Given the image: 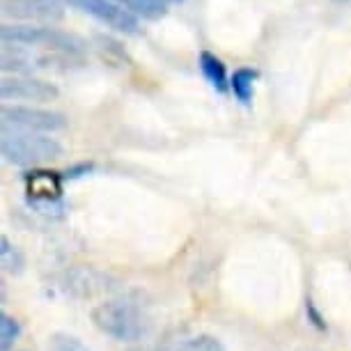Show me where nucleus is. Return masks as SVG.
Listing matches in <instances>:
<instances>
[{"label":"nucleus","instance_id":"f257e3e1","mask_svg":"<svg viewBox=\"0 0 351 351\" xmlns=\"http://www.w3.org/2000/svg\"><path fill=\"white\" fill-rule=\"evenodd\" d=\"M0 154L5 163L19 165V168H37V165L58 161L62 156V145L56 138L37 134V131L3 127Z\"/></svg>","mask_w":351,"mask_h":351},{"label":"nucleus","instance_id":"f03ea898","mask_svg":"<svg viewBox=\"0 0 351 351\" xmlns=\"http://www.w3.org/2000/svg\"><path fill=\"white\" fill-rule=\"evenodd\" d=\"M92 324L104 335L120 342H136L147 333L149 322L145 310L131 299H110L92 308Z\"/></svg>","mask_w":351,"mask_h":351},{"label":"nucleus","instance_id":"7ed1b4c3","mask_svg":"<svg viewBox=\"0 0 351 351\" xmlns=\"http://www.w3.org/2000/svg\"><path fill=\"white\" fill-rule=\"evenodd\" d=\"M0 39L3 44H19V46H42L46 51L71 53V56H83L85 42L81 37L69 35L58 28H46V25H8L0 28Z\"/></svg>","mask_w":351,"mask_h":351},{"label":"nucleus","instance_id":"20e7f679","mask_svg":"<svg viewBox=\"0 0 351 351\" xmlns=\"http://www.w3.org/2000/svg\"><path fill=\"white\" fill-rule=\"evenodd\" d=\"M25 193H28V204L42 214H56L62 211V184L64 175L49 170H35L25 172Z\"/></svg>","mask_w":351,"mask_h":351},{"label":"nucleus","instance_id":"39448f33","mask_svg":"<svg viewBox=\"0 0 351 351\" xmlns=\"http://www.w3.org/2000/svg\"><path fill=\"white\" fill-rule=\"evenodd\" d=\"M0 117H3V127L8 129L37 131V134H56L67 129V117L62 112L32 108V106H3Z\"/></svg>","mask_w":351,"mask_h":351},{"label":"nucleus","instance_id":"423d86ee","mask_svg":"<svg viewBox=\"0 0 351 351\" xmlns=\"http://www.w3.org/2000/svg\"><path fill=\"white\" fill-rule=\"evenodd\" d=\"M67 3L71 8L81 10L83 14L97 19L99 23L108 25L110 30L124 32V35H138V30H141L138 16L124 10L115 0H67Z\"/></svg>","mask_w":351,"mask_h":351},{"label":"nucleus","instance_id":"0eeeda50","mask_svg":"<svg viewBox=\"0 0 351 351\" xmlns=\"http://www.w3.org/2000/svg\"><path fill=\"white\" fill-rule=\"evenodd\" d=\"M0 97L5 101H56L60 97V90L42 78L14 74L0 81Z\"/></svg>","mask_w":351,"mask_h":351},{"label":"nucleus","instance_id":"6e6552de","mask_svg":"<svg viewBox=\"0 0 351 351\" xmlns=\"http://www.w3.org/2000/svg\"><path fill=\"white\" fill-rule=\"evenodd\" d=\"M3 14L19 21H60L62 0H0Z\"/></svg>","mask_w":351,"mask_h":351},{"label":"nucleus","instance_id":"1a4fd4ad","mask_svg":"<svg viewBox=\"0 0 351 351\" xmlns=\"http://www.w3.org/2000/svg\"><path fill=\"white\" fill-rule=\"evenodd\" d=\"M200 69H202V76L207 78V83L216 92L223 95V92L230 90L228 69H225V62L218 56H214V53H209V51H202L200 53Z\"/></svg>","mask_w":351,"mask_h":351},{"label":"nucleus","instance_id":"9d476101","mask_svg":"<svg viewBox=\"0 0 351 351\" xmlns=\"http://www.w3.org/2000/svg\"><path fill=\"white\" fill-rule=\"evenodd\" d=\"M255 81H257V71L253 67H239L230 76V90L237 97V101H241L243 106L253 101Z\"/></svg>","mask_w":351,"mask_h":351},{"label":"nucleus","instance_id":"9b49d317","mask_svg":"<svg viewBox=\"0 0 351 351\" xmlns=\"http://www.w3.org/2000/svg\"><path fill=\"white\" fill-rule=\"evenodd\" d=\"M115 3H120L134 16L149 19V21H156V19L165 16V12H168L165 0H115Z\"/></svg>","mask_w":351,"mask_h":351},{"label":"nucleus","instance_id":"f8f14e48","mask_svg":"<svg viewBox=\"0 0 351 351\" xmlns=\"http://www.w3.org/2000/svg\"><path fill=\"white\" fill-rule=\"evenodd\" d=\"M0 264H3L5 274L10 276H21L25 271V255L8 237H0Z\"/></svg>","mask_w":351,"mask_h":351},{"label":"nucleus","instance_id":"ddd939ff","mask_svg":"<svg viewBox=\"0 0 351 351\" xmlns=\"http://www.w3.org/2000/svg\"><path fill=\"white\" fill-rule=\"evenodd\" d=\"M21 337V324L8 313H0V351H10Z\"/></svg>","mask_w":351,"mask_h":351},{"label":"nucleus","instance_id":"4468645a","mask_svg":"<svg viewBox=\"0 0 351 351\" xmlns=\"http://www.w3.org/2000/svg\"><path fill=\"white\" fill-rule=\"evenodd\" d=\"M172 351H225V347L214 335H195L180 342Z\"/></svg>","mask_w":351,"mask_h":351},{"label":"nucleus","instance_id":"2eb2a0df","mask_svg":"<svg viewBox=\"0 0 351 351\" xmlns=\"http://www.w3.org/2000/svg\"><path fill=\"white\" fill-rule=\"evenodd\" d=\"M49 351H88V347L76 335L56 333L49 337Z\"/></svg>","mask_w":351,"mask_h":351},{"label":"nucleus","instance_id":"dca6fc26","mask_svg":"<svg viewBox=\"0 0 351 351\" xmlns=\"http://www.w3.org/2000/svg\"><path fill=\"white\" fill-rule=\"evenodd\" d=\"M306 319H308L310 326L317 328V330H326V328H328L326 317H324V315L319 313V308L315 306V301H313V299H308V301H306Z\"/></svg>","mask_w":351,"mask_h":351},{"label":"nucleus","instance_id":"f3484780","mask_svg":"<svg viewBox=\"0 0 351 351\" xmlns=\"http://www.w3.org/2000/svg\"><path fill=\"white\" fill-rule=\"evenodd\" d=\"M90 170H92V163L74 165V168H69L67 172H64V182H67V180H76V177H83V175H88Z\"/></svg>","mask_w":351,"mask_h":351},{"label":"nucleus","instance_id":"a211bd4d","mask_svg":"<svg viewBox=\"0 0 351 351\" xmlns=\"http://www.w3.org/2000/svg\"><path fill=\"white\" fill-rule=\"evenodd\" d=\"M168 5H177V3H184V0H165Z\"/></svg>","mask_w":351,"mask_h":351}]
</instances>
